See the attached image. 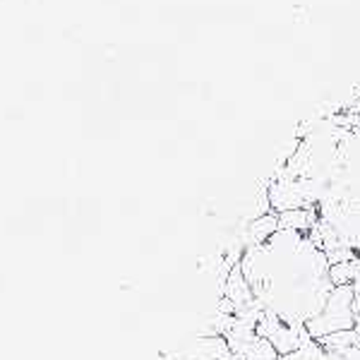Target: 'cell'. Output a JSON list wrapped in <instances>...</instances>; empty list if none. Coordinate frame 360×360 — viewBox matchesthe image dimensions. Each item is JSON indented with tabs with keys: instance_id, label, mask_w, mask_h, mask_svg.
Instances as JSON below:
<instances>
[{
	"instance_id": "obj_4",
	"label": "cell",
	"mask_w": 360,
	"mask_h": 360,
	"mask_svg": "<svg viewBox=\"0 0 360 360\" xmlns=\"http://www.w3.org/2000/svg\"><path fill=\"white\" fill-rule=\"evenodd\" d=\"M353 310H356V334L360 339V259H356V274H353Z\"/></svg>"
},
{
	"instance_id": "obj_1",
	"label": "cell",
	"mask_w": 360,
	"mask_h": 360,
	"mask_svg": "<svg viewBox=\"0 0 360 360\" xmlns=\"http://www.w3.org/2000/svg\"><path fill=\"white\" fill-rule=\"evenodd\" d=\"M238 264L264 315L286 324L305 327L334 291L327 255L303 231L278 229L243 250Z\"/></svg>"
},
{
	"instance_id": "obj_3",
	"label": "cell",
	"mask_w": 360,
	"mask_h": 360,
	"mask_svg": "<svg viewBox=\"0 0 360 360\" xmlns=\"http://www.w3.org/2000/svg\"><path fill=\"white\" fill-rule=\"evenodd\" d=\"M276 231H278V214L276 212H269L259 219H252L248 226V233H245V248L264 243L266 238H271Z\"/></svg>"
},
{
	"instance_id": "obj_2",
	"label": "cell",
	"mask_w": 360,
	"mask_h": 360,
	"mask_svg": "<svg viewBox=\"0 0 360 360\" xmlns=\"http://www.w3.org/2000/svg\"><path fill=\"white\" fill-rule=\"evenodd\" d=\"M356 327V310H353V286L344 283V286H334L332 295L327 298L322 312L312 317L305 324V332L310 334L312 341L322 339L329 334L348 332Z\"/></svg>"
}]
</instances>
